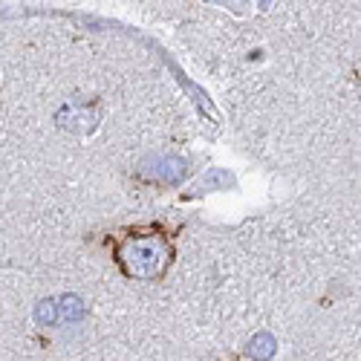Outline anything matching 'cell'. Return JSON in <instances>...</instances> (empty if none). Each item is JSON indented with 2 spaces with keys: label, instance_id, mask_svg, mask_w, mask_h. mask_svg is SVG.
Segmentation results:
<instances>
[{
  "label": "cell",
  "instance_id": "2",
  "mask_svg": "<svg viewBox=\"0 0 361 361\" xmlns=\"http://www.w3.org/2000/svg\"><path fill=\"white\" fill-rule=\"evenodd\" d=\"M142 171L147 176H157L162 183H179L185 176V162L183 159H173V157H165V159H147L142 165Z\"/></svg>",
  "mask_w": 361,
  "mask_h": 361
},
{
  "label": "cell",
  "instance_id": "3",
  "mask_svg": "<svg viewBox=\"0 0 361 361\" xmlns=\"http://www.w3.org/2000/svg\"><path fill=\"white\" fill-rule=\"evenodd\" d=\"M202 185L208 188V191H226V188H231L234 185V176L228 173V171H212V173H208L205 179H202Z\"/></svg>",
  "mask_w": 361,
  "mask_h": 361
},
{
  "label": "cell",
  "instance_id": "1",
  "mask_svg": "<svg viewBox=\"0 0 361 361\" xmlns=\"http://www.w3.org/2000/svg\"><path fill=\"white\" fill-rule=\"evenodd\" d=\"M122 260L128 266V272L136 278H154L165 269V246L159 240H130V243L122 249Z\"/></svg>",
  "mask_w": 361,
  "mask_h": 361
},
{
  "label": "cell",
  "instance_id": "4",
  "mask_svg": "<svg viewBox=\"0 0 361 361\" xmlns=\"http://www.w3.org/2000/svg\"><path fill=\"white\" fill-rule=\"evenodd\" d=\"M249 353H252V355H257V358H269V355L275 353V338L269 336V333H260V336L249 344Z\"/></svg>",
  "mask_w": 361,
  "mask_h": 361
}]
</instances>
